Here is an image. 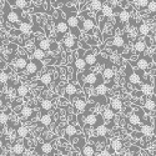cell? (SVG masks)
Instances as JSON below:
<instances>
[{"label": "cell", "mask_w": 156, "mask_h": 156, "mask_svg": "<svg viewBox=\"0 0 156 156\" xmlns=\"http://www.w3.org/2000/svg\"><path fill=\"white\" fill-rule=\"evenodd\" d=\"M101 77H104V76H102V75H98V74H95V73H87L84 80H85L86 84L94 85V86L96 87L98 85L102 84V80H99V79H101Z\"/></svg>", "instance_id": "cell-6"}, {"label": "cell", "mask_w": 156, "mask_h": 156, "mask_svg": "<svg viewBox=\"0 0 156 156\" xmlns=\"http://www.w3.org/2000/svg\"><path fill=\"white\" fill-rule=\"evenodd\" d=\"M108 91H109V86L106 84H100V85H98L95 87L96 95H104V96H105L108 94Z\"/></svg>", "instance_id": "cell-40"}, {"label": "cell", "mask_w": 156, "mask_h": 156, "mask_svg": "<svg viewBox=\"0 0 156 156\" xmlns=\"http://www.w3.org/2000/svg\"><path fill=\"white\" fill-rule=\"evenodd\" d=\"M77 131H79V130H77L76 126L73 125V124H69V125H66V127H65V134H66V137L75 136L77 134Z\"/></svg>", "instance_id": "cell-32"}, {"label": "cell", "mask_w": 156, "mask_h": 156, "mask_svg": "<svg viewBox=\"0 0 156 156\" xmlns=\"http://www.w3.org/2000/svg\"><path fill=\"white\" fill-rule=\"evenodd\" d=\"M62 46L66 50H75L77 49V40L74 35H68L62 39Z\"/></svg>", "instance_id": "cell-8"}, {"label": "cell", "mask_w": 156, "mask_h": 156, "mask_svg": "<svg viewBox=\"0 0 156 156\" xmlns=\"http://www.w3.org/2000/svg\"><path fill=\"white\" fill-rule=\"evenodd\" d=\"M146 9H147V11L150 12L151 15L156 14V0H150V3H149Z\"/></svg>", "instance_id": "cell-46"}, {"label": "cell", "mask_w": 156, "mask_h": 156, "mask_svg": "<svg viewBox=\"0 0 156 156\" xmlns=\"http://www.w3.org/2000/svg\"><path fill=\"white\" fill-rule=\"evenodd\" d=\"M152 60H154V62H156V54L152 55Z\"/></svg>", "instance_id": "cell-52"}, {"label": "cell", "mask_w": 156, "mask_h": 156, "mask_svg": "<svg viewBox=\"0 0 156 156\" xmlns=\"http://www.w3.org/2000/svg\"><path fill=\"white\" fill-rule=\"evenodd\" d=\"M102 76H104V79H106V80H111L114 79V76H115V70L112 68V65L110 62H108V65L105 68H104L102 70Z\"/></svg>", "instance_id": "cell-17"}, {"label": "cell", "mask_w": 156, "mask_h": 156, "mask_svg": "<svg viewBox=\"0 0 156 156\" xmlns=\"http://www.w3.org/2000/svg\"><path fill=\"white\" fill-rule=\"evenodd\" d=\"M46 51H44L43 49H40V48H36L34 51H33V58L34 59H36V60H40V61H43V60H45L46 59Z\"/></svg>", "instance_id": "cell-28"}, {"label": "cell", "mask_w": 156, "mask_h": 156, "mask_svg": "<svg viewBox=\"0 0 156 156\" xmlns=\"http://www.w3.org/2000/svg\"><path fill=\"white\" fill-rule=\"evenodd\" d=\"M129 121H130V124H131V125H139V124L142 121V119H141V116H140L139 114L133 112L131 115H130Z\"/></svg>", "instance_id": "cell-43"}, {"label": "cell", "mask_w": 156, "mask_h": 156, "mask_svg": "<svg viewBox=\"0 0 156 156\" xmlns=\"http://www.w3.org/2000/svg\"><path fill=\"white\" fill-rule=\"evenodd\" d=\"M19 30H20L23 34H29V33L34 31V27L31 25L30 21H23V23H20V25H19Z\"/></svg>", "instance_id": "cell-22"}, {"label": "cell", "mask_w": 156, "mask_h": 156, "mask_svg": "<svg viewBox=\"0 0 156 156\" xmlns=\"http://www.w3.org/2000/svg\"><path fill=\"white\" fill-rule=\"evenodd\" d=\"M77 53H79V56H77L74 61V68L79 71H84L86 68H87V64L85 61V58L83 56L84 55V49H79L77 50Z\"/></svg>", "instance_id": "cell-5"}, {"label": "cell", "mask_w": 156, "mask_h": 156, "mask_svg": "<svg viewBox=\"0 0 156 156\" xmlns=\"http://www.w3.org/2000/svg\"><path fill=\"white\" fill-rule=\"evenodd\" d=\"M40 121H41V124H43L44 126H49L51 122H53V118H51V115H50V114H48V112L45 111V114L41 115Z\"/></svg>", "instance_id": "cell-44"}, {"label": "cell", "mask_w": 156, "mask_h": 156, "mask_svg": "<svg viewBox=\"0 0 156 156\" xmlns=\"http://www.w3.org/2000/svg\"><path fill=\"white\" fill-rule=\"evenodd\" d=\"M149 3H150V0H136V4H137V6H139L140 9L147 8Z\"/></svg>", "instance_id": "cell-49"}, {"label": "cell", "mask_w": 156, "mask_h": 156, "mask_svg": "<svg viewBox=\"0 0 156 156\" xmlns=\"http://www.w3.org/2000/svg\"><path fill=\"white\" fill-rule=\"evenodd\" d=\"M77 91H79V89H77V86L73 83H69L66 86H65V94H66V96H74L77 94Z\"/></svg>", "instance_id": "cell-25"}, {"label": "cell", "mask_w": 156, "mask_h": 156, "mask_svg": "<svg viewBox=\"0 0 156 156\" xmlns=\"http://www.w3.org/2000/svg\"><path fill=\"white\" fill-rule=\"evenodd\" d=\"M41 68H43V62L40 60L34 59V60H30L28 62L27 69H25V70H27V73L29 74V76H35L39 71H40Z\"/></svg>", "instance_id": "cell-3"}, {"label": "cell", "mask_w": 156, "mask_h": 156, "mask_svg": "<svg viewBox=\"0 0 156 156\" xmlns=\"http://www.w3.org/2000/svg\"><path fill=\"white\" fill-rule=\"evenodd\" d=\"M9 80V75H8V71L6 70H2V74H0V81H2V85L8 83Z\"/></svg>", "instance_id": "cell-48"}, {"label": "cell", "mask_w": 156, "mask_h": 156, "mask_svg": "<svg viewBox=\"0 0 156 156\" xmlns=\"http://www.w3.org/2000/svg\"><path fill=\"white\" fill-rule=\"evenodd\" d=\"M51 81H53V75H51L49 71H45L44 74H41V76H40V83H41L43 85L48 86V85L51 84Z\"/></svg>", "instance_id": "cell-30"}, {"label": "cell", "mask_w": 156, "mask_h": 156, "mask_svg": "<svg viewBox=\"0 0 156 156\" xmlns=\"http://www.w3.org/2000/svg\"><path fill=\"white\" fill-rule=\"evenodd\" d=\"M55 29L58 31V37H56V41H60V39H61V35L64 34H66L70 29L69 27V24L66 21V19H64V18H59L56 21H55Z\"/></svg>", "instance_id": "cell-2"}, {"label": "cell", "mask_w": 156, "mask_h": 156, "mask_svg": "<svg viewBox=\"0 0 156 156\" xmlns=\"http://www.w3.org/2000/svg\"><path fill=\"white\" fill-rule=\"evenodd\" d=\"M139 130H140L141 135L142 136H146V137H149V136H151L154 134V129H152V126L150 124H142V126Z\"/></svg>", "instance_id": "cell-24"}, {"label": "cell", "mask_w": 156, "mask_h": 156, "mask_svg": "<svg viewBox=\"0 0 156 156\" xmlns=\"http://www.w3.org/2000/svg\"><path fill=\"white\" fill-rule=\"evenodd\" d=\"M95 28H96V21L93 18L86 16L84 19V21H81V24H80V30H83L85 33H89V34H91Z\"/></svg>", "instance_id": "cell-4"}, {"label": "cell", "mask_w": 156, "mask_h": 156, "mask_svg": "<svg viewBox=\"0 0 156 156\" xmlns=\"http://www.w3.org/2000/svg\"><path fill=\"white\" fill-rule=\"evenodd\" d=\"M53 150H54V147H53L51 142H43V144H40L36 147V151L39 155H49L53 152Z\"/></svg>", "instance_id": "cell-11"}, {"label": "cell", "mask_w": 156, "mask_h": 156, "mask_svg": "<svg viewBox=\"0 0 156 156\" xmlns=\"http://www.w3.org/2000/svg\"><path fill=\"white\" fill-rule=\"evenodd\" d=\"M14 4H15L16 8L24 10V9H27V8H28V5H29V0H15Z\"/></svg>", "instance_id": "cell-45"}, {"label": "cell", "mask_w": 156, "mask_h": 156, "mask_svg": "<svg viewBox=\"0 0 156 156\" xmlns=\"http://www.w3.org/2000/svg\"><path fill=\"white\" fill-rule=\"evenodd\" d=\"M154 156H156V152H155V154H154Z\"/></svg>", "instance_id": "cell-53"}, {"label": "cell", "mask_w": 156, "mask_h": 156, "mask_svg": "<svg viewBox=\"0 0 156 156\" xmlns=\"http://www.w3.org/2000/svg\"><path fill=\"white\" fill-rule=\"evenodd\" d=\"M16 135H18V137H20V139H25V137L29 135V129H28L27 126H23V125L18 126V127H16Z\"/></svg>", "instance_id": "cell-35"}, {"label": "cell", "mask_w": 156, "mask_h": 156, "mask_svg": "<svg viewBox=\"0 0 156 156\" xmlns=\"http://www.w3.org/2000/svg\"><path fill=\"white\" fill-rule=\"evenodd\" d=\"M137 29H139L140 35H142V36H149V34H150V27H149L146 23H140Z\"/></svg>", "instance_id": "cell-36"}, {"label": "cell", "mask_w": 156, "mask_h": 156, "mask_svg": "<svg viewBox=\"0 0 156 156\" xmlns=\"http://www.w3.org/2000/svg\"><path fill=\"white\" fill-rule=\"evenodd\" d=\"M99 156H111V151L109 149H104L99 152Z\"/></svg>", "instance_id": "cell-51"}, {"label": "cell", "mask_w": 156, "mask_h": 156, "mask_svg": "<svg viewBox=\"0 0 156 156\" xmlns=\"http://www.w3.org/2000/svg\"><path fill=\"white\" fill-rule=\"evenodd\" d=\"M100 11L102 12V15L105 16V18H111V16L114 15V9H112L110 5H108V4L104 5L102 9H101Z\"/></svg>", "instance_id": "cell-41"}, {"label": "cell", "mask_w": 156, "mask_h": 156, "mask_svg": "<svg viewBox=\"0 0 156 156\" xmlns=\"http://www.w3.org/2000/svg\"><path fill=\"white\" fill-rule=\"evenodd\" d=\"M62 10L66 12V21L69 24V27H70V30H71V35H74L75 37L77 36H80V20L79 18H77L76 15V12L73 11L70 12V9L68 6H62Z\"/></svg>", "instance_id": "cell-1"}, {"label": "cell", "mask_w": 156, "mask_h": 156, "mask_svg": "<svg viewBox=\"0 0 156 156\" xmlns=\"http://www.w3.org/2000/svg\"><path fill=\"white\" fill-rule=\"evenodd\" d=\"M95 151L96 150H95V146L93 144H86L84 146V149L81 150V154H83V156H94Z\"/></svg>", "instance_id": "cell-29"}, {"label": "cell", "mask_w": 156, "mask_h": 156, "mask_svg": "<svg viewBox=\"0 0 156 156\" xmlns=\"http://www.w3.org/2000/svg\"><path fill=\"white\" fill-rule=\"evenodd\" d=\"M147 45H146V41L145 40H136L134 43V50L136 51L137 54H141V53H145Z\"/></svg>", "instance_id": "cell-23"}, {"label": "cell", "mask_w": 156, "mask_h": 156, "mask_svg": "<svg viewBox=\"0 0 156 156\" xmlns=\"http://www.w3.org/2000/svg\"><path fill=\"white\" fill-rule=\"evenodd\" d=\"M102 118L104 120H106V121H112L114 118H115V112L111 108H106L105 110L102 111Z\"/></svg>", "instance_id": "cell-31"}, {"label": "cell", "mask_w": 156, "mask_h": 156, "mask_svg": "<svg viewBox=\"0 0 156 156\" xmlns=\"http://www.w3.org/2000/svg\"><path fill=\"white\" fill-rule=\"evenodd\" d=\"M20 115L23 116L24 119H30L31 116L34 115V110L30 106H23L20 110Z\"/></svg>", "instance_id": "cell-34"}, {"label": "cell", "mask_w": 156, "mask_h": 156, "mask_svg": "<svg viewBox=\"0 0 156 156\" xmlns=\"http://www.w3.org/2000/svg\"><path fill=\"white\" fill-rule=\"evenodd\" d=\"M150 62H151V60H150L149 56H140V58L136 60V62H135L134 65H135V66H136L139 70L145 71V70H147V69L150 68Z\"/></svg>", "instance_id": "cell-9"}, {"label": "cell", "mask_w": 156, "mask_h": 156, "mask_svg": "<svg viewBox=\"0 0 156 156\" xmlns=\"http://www.w3.org/2000/svg\"><path fill=\"white\" fill-rule=\"evenodd\" d=\"M6 10H5V21L8 23H19L20 21V15L18 14V12L15 10H9L8 8V4L5 5Z\"/></svg>", "instance_id": "cell-10"}, {"label": "cell", "mask_w": 156, "mask_h": 156, "mask_svg": "<svg viewBox=\"0 0 156 156\" xmlns=\"http://www.w3.org/2000/svg\"><path fill=\"white\" fill-rule=\"evenodd\" d=\"M122 149H124V142L120 139H112L110 141V150H112L114 152L120 154L122 152Z\"/></svg>", "instance_id": "cell-12"}, {"label": "cell", "mask_w": 156, "mask_h": 156, "mask_svg": "<svg viewBox=\"0 0 156 156\" xmlns=\"http://www.w3.org/2000/svg\"><path fill=\"white\" fill-rule=\"evenodd\" d=\"M0 122H2V127L5 126L9 122V115L5 111H2V115H0Z\"/></svg>", "instance_id": "cell-47"}, {"label": "cell", "mask_w": 156, "mask_h": 156, "mask_svg": "<svg viewBox=\"0 0 156 156\" xmlns=\"http://www.w3.org/2000/svg\"><path fill=\"white\" fill-rule=\"evenodd\" d=\"M140 91L142 93V95H145V96H150L154 91V87L151 85V83L149 81H145V83H142V85L140 86Z\"/></svg>", "instance_id": "cell-21"}, {"label": "cell", "mask_w": 156, "mask_h": 156, "mask_svg": "<svg viewBox=\"0 0 156 156\" xmlns=\"http://www.w3.org/2000/svg\"><path fill=\"white\" fill-rule=\"evenodd\" d=\"M110 108L114 110L115 114L120 112V110L122 109V99L120 98H114L110 100Z\"/></svg>", "instance_id": "cell-16"}, {"label": "cell", "mask_w": 156, "mask_h": 156, "mask_svg": "<svg viewBox=\"0 0 156 156\" xmlns=\"http://www.w3.org/2000/svg\"><path fill=\"white\" fill-rule=\"evenodd\" d=\"M87 108V104H86V100L84 98H79L74 101V109L76 112H84Z\"/></svg>", "instance_id": "cell-14"}, {"label": "cell", "mask_w": 156, "mask_h": 156, "mask_svg": "<svg viewBox=\"0 0 156 156\" xmlns=\"http://www.w3.org/2000/svg\"><path fill=\"white\" fill-rule=\"evenodd\" d=\"M127 79H129V81L133 85H137L139 83L142 81L141 76H140L136 71H130V73H129V76H127Z\"/></svg>", "instance_id": "cell-26"}, {"label": "cell", "mask_w": 156, "mask_h": 156, "mask_svg": "<svg viewBox=\"0 0 156 156\" xmlns=\"http://www.w3.org/2000/svg\"><path fill=\"white\" fill-rule=\"evenodd\" d=\"M130 19H131V14H130V11L127 9H122L119 14V20L121 23H127Z\"/></svg>", "instance_id": "cell-38"}, {"label": "cell", "mask_w": 156, "mask_h": 156, "mask_svg": "<svg viewBox=\"0 0 156 156\" xmlns=\"http://www.w3.org/2000/svg\"><path fill=\"white\" fill-rule=\"evenodd\" d=\"M100 119H104L102 118V115L101 116H99V115H96V114H87L86 116H85V122L87 124V125H91V126H94V127H98L99 125H101L102 124V120H100Z\"/></svg>", "instance_id": "cell-7"}, {"label": "cell", "mask_w": 156, "mask_h": 156, "mask_svg": "<svg viewBox=\"0 0 156 156\" xmlns=\"http://www.w3.org/2000/svg\"><path fill=\"white\" fill-rule=\"evenodd\" d=\"M102 2L101 0H91L90 2V5H89V8H90V10H93V11H100L101 9H102Z\"/></svg>", "instance_id": "cell-39"}, {"label": "cell", "mask_w": 156, "mask_h": 156, "mask_svg": "<svg viewBox=\"0 0 156 156\" xmlns=\"http://www.w3.org/2000/svg\"><path fill=\"white\" fill-rule=\"evenodd\" d=\"M39 106H40L41 111H46V112H49L51 109H53L54 104H53V101H51L50 99H41L40 102H39Z\"/></svg>", "instance_id": "cell-20"}, {"label": "cell", "mask_w": 156, "mask_h": 156, "mask_svg": "<svg viewBox=\"0 0 156 156\" xmlns=\"http://www.w3.org/2000/svg\"><path fill=\"white\" fill-rule=\"evenodd\" d=\"M28 58L27 56H19L14 60V66L16 69H20V70H24L27 69V65H28Z\"/></svg>", "instance_id": "cell-19"}, {"label": "cell", "mask_w": 156, "mask_h": 156, "mask_svg": "<svg viewBox=\"0 0 156 156\" xmlns=\"http://www.w3.org/2000/svg\"><path fill=\"white\" fill-rule=\"evenodd\" d=\"M144 109L146 112H151L156 110V98L152 96V98H147L144 102Z\"/></svg>", "instance_id": "cell-15"}, {"label": "cell", "mask_w": 156, "mask_h": 156, "mask_svg": "<svg viewBox=\"0 0 156 156\" xmlns=\"http://www.w3.org/2000/svg\"><path fill=\"white\" fill-rule=\"evenodd\" d=\"M11 151L16 156H21L24 154V151H25V146L21 144V142H15V144L12 145V147H11Z\"/></svg>", "instance_id": "cell-27"}, {"label": "cell", "mask_w": 156, "mask_h": 156, "mask_svg": "<svg viewBox=\"0 0 156 156\" xmlns=\"http://www.w3.org/2000/svg\"><path fill=\"white\" fill-rule=\"evenodd\" d=\"M29 93V87L27 85H24V84H20L18 87H16V95L19 98H24V96H27Z\"/></svg>", "instance_id": "cell-37"}, {"label": "cell", "mask_w": 156, "mask_h": 156, "mask_svg": "<svg viewBox=\"0 0 156 156\" xmlns=\"http://www.w3.org/2000/svg\"><path fill=\"white\" fill-rule=\"evenodd\" d=\"M111 44L115 46V48H121L124 44H125V37L121 36V35H116L111 39Z\"/></svg>", "instance_id": "cell-33"}, {"label": "cell", "mask_w": 156, "mask_h": 156, "mask_svg": "<svg viewBox=\"0 0 156 156\" xmlns=\"http://www.w3.org/2000/svg\"><path fill=\"white\" fill-rule=\"evenodd\" d=\"M84 58H85V61L87 64V68L94 66V65H96V62H98V56L93 53V51H87V53L84 55Z\"/></svg>", "instance_id": "cell-18"}, {"label": "cell", "mask_w": 156, "mask_h": 156, "mask_svg": "<svg viewBox=\"0 0 156 156\" xmlns=\"http://www.w3.org/2000/svg\"><path fill=\"white\" fill-rule=\"evenodd\" d=\"M87 44L89 45H98L99 41L96 40L95 37H93V36H87Z\"/></svg>", "instance_id": "cell-50"}, {"label": "cell", "mask_w": 156, "mask_h": 156, "mask_svg": "<svg viewBox=\"0 0 156 156\" xmlns=\"http://www.w3.org/2000/svg\"><path fill=\"white\" fill-rule=\"evenodd\" d=\"M95 131H96V134L99 135V136H104L105 137L106 136V134H108V131H109V127L106 126V125H99L98 127H95Z\"/></svg>", "instance_id": "cell-42"}, {"label": "cell", "mask_w": 156, "mask_h": 156, "mask_svg": "<svg viewBox=\"0 0 156 156\" xmlns=\"http://www.w3.org/2000/svg\"><path fill=\"white\" fill-rule=\"evenodd\" d=\"M36 44H37V48L43 49L44 51H51V45H53V43H51L49 39L45 37V36H41V37L36 41Z\"/></svg>", "instance_id": "cell-13"}]
</instances>
